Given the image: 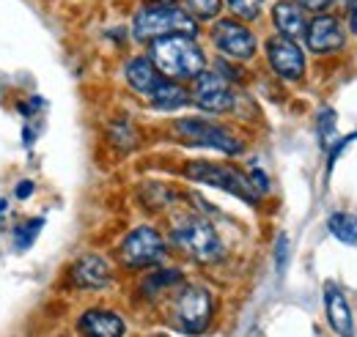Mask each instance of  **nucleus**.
<instances>
[{
	"instance_id": "obj_1",
	"label": "nucleus",
	"mask_w": 357,
	"mask_h": 337,
	"mask_svg": "<svg viewBox=\"0 0 357 337\" xmlns=\"http://www.w3.org/2000/svg\"><path fill=\"white\" fill-rule=\"evenodd\" d=\"M149 58L154 66L176 83H192L201 72H206V52L195 42V36H165L149 44Z\"/></svg>"
},
{
	"instance_id": "obj_2",
	"label": "nucleus",
	"mask_w": 357,
	"mask_h": 337,
	"mask_svg": "<svg viewBox=\"0 0 357 337\" xmlns=\"http://www.w3.org/2000/svg\"><path fill=\"white\" fill-rule=\"evenodd\" d=\"M130 33L137 44H151L165 36H198V22L176 3H143L135 11Z\"/></svg>"
},
{
	"instance_id": "obj_3",
	"label": "nucleus",
	"mask_w": 357,
	"mask_h": 337,
	"mask_svg": "<svg viewBox=\"0 0 357 337\" xmlns=\"http://www.w3.org/2000/svg\"><path fill=\"white\" fill-rule=\"evenodd\" d=\"M181 255H187L195 263H220L225 258V244L218 233V228L198 214H184L171 225V239H168Z\"/></svg>"
},
{
	"instance_id": "obj_4",
	"label": "nucleus",
	"mask_w": 357,
	"mask_h": 337,
	"mask_svg": "<svg viewBox=\"0 0 357 337\" xmlns=\"http://www.w3.org/2000/svg\"><path fill=\"white\" fill-rule=\"evenodd\" d=\"M215 318V296L206 285L181 283L168 301V321L176 332L204 335Z\"/></svg>"
},
{
	"instance_id": "obj_5",
	"label": "nucleus",
	"mask_w": 357,
	"mask_h": 337,
	"mask_svg": "<svg viewBox=\"0 0 357 337\" xmlns=\"http://www.w3.org/2000/svg\"><path fill=\"white\" fill-rule=\"evenodd\" d=\"M184 175H187L190 181H198V184L223 189L228 195L245 201L248 206H259V203H261V195H259L256 187L250 184V175H245L242 170L231 168V165H223V162H206V159L187 162V165H184Z\"/></svg>"
},
{
	"instance_id": "obj_6",
	"label": "nucleus",
	"mask_w": 357,
	"mask_h": 337,
	"mask_svg": "<svg viewBox=\"0 0 357 337\" xmlns=\"http://www.w3.org/2000/svg\"><path fill=\"white\" fill-rule=\"evenodd\" d=\"M116 255H119V263L130 272L154 269L168 255V239L151 225H137L119 242Z\"/></svg>"
},
{
	"instance_id": "obj_7",
	"label": "nucleus",
	"mask_w": 357,
	"mask_h": 337,
	"mask_svg": "<svg viewBox=\"0 0 357 337\" xmlns=\"http://www.w3.org/2000/svg\"><path fill=\"white\" fill-rule=\"evenodd\" d=\"M171 129L184 143H192L201 148H215V151L228 154V157H236L245 151V143L231 129L220 127L215 121H206V118H176Z\"/></svg>"
},
{
	"instance_id": "obj_8",
	"label": "nucleus",
	"mask_w": 357,
	"mask_h": 337,
	"mask_svg": "<svg viewBox=\"0 0 357 337\" xmlns=\"http://www.w3.org/2000/svg\"><path fill=\"white\" fill-rule=\"evenodd\" d=\"M209 42L228 61H250L259 52L256 33L236 17H218L209 28Z\"/></svg>"
},
{
	"instance_id": "obj_9",
	"label": "nucleus",
	"mask_w": 357,
	"mask_h": 337,
	"mask_svg": "<svg viewBox=\"0 0 357 337\" xmlns=\"http://www.w3.org/2000/svg\"><path fill=\"white\" fill-rule=\"evenodd\" d=\"M190 104H195L204 113H215V116L231 113L236 104L234 85L218 69H206L190 83Z\"/></svg>"
},
{
	"instance_id": "obj_10",
	"label": "nucleus",
	"mask_w": 357,
	"mask_h": 337,
	"mask_svg": "<svg viewBox=\"0 0 357 337\" xmlns=\"http://www.w3.org/2000/svg\"><path fill=\"white\" fill-rule=\"evenodd\" d=\"M264 55L275 77H280L283 83H300L305 77L308 61H305V49L300 42L286 39V36H269L264 42Z\"/></svg>"
},
{
	"instance_id": "obj_11",
	"label": "nucleus",
	"mask_w": 357,
	"mask_h": 337,
	"mask_svg": "<svg viewBox=\"0 0 357 337\" xmlns=\"http://www.w3.org/2000/svg\"><path fill=\"white\" fill-rule=\"evenodd\" d=\"M305 47L319 58L341 55L347 49V25L341 22V17L330 11L313 14L308 19V31H305Z\"/></svg>"
},
{
	"instance_id": "obj_12",
	"label": "nucleus",
	"mask_w": 357,
	"mask_h": 337,
	"mask_svg": "<svg viewBox=\"0 0 357 337\" xmlns=\"http://www.w3.org/2000/svg\"><path fill=\"white\" fill-rule=\"evenodd\" d=\"M69 280L77 291H105L113 283V266L105 255L89 253L72 263Z\"/></svg>"
},
{
	"instance_id": "obj_13",
	"label": "nucleus",
	"mask_w": 357,
	"mask_h": 337,
	"mask_svg": "<svg viewBox=\"0 0 357 337\" xmlns=\"http://www.w3.org/2000/svg\"><path fill=\"white\" fill-rule=\"evenodd\" d=\"M272 25H275V33L278 36H286V39H305V31H308V11L294 3V0H275L272 3Z\"/></svg>"
},
{
	"instance_id": "obj_14",
	"label": "nucleus",
	"mask_w": 357,
	"mask_h": 337,
	"mask_svg": "<svg viewBox=\"0 0 357 337\" xmlns=\"http://www.w3.org/2000/svg\"><path fill=\"white\" fill-rule=\"evenodd\" d=\"M77 332L80 337H124L127 324L119 313L107 307H91L77 318Z\"/></svg>"
},
{
	"instance_id": "obj_15",
	"label": "nucleus",
	"mask_w": 357,
	"mask_h": 337,
	"mask_svg": "<svg viewBox=\"0 0 357 337\" xmlns=\"http://www.w3.org/2000/svg\"><path fill=\"white\" fill-rule=\"evenodd\" d=\"M324 313H327V324L338 337H355V315H352V304L347 294L327 283L324 285Z\"/></svg>"
},
{
	"instance_id": "obj_16",
	"label": "nucleus",
	"mask_w": 357,
	"mask_h": 337,
	"mask_svg": "<svg viewBox=\"0 0 357 337\" xmlns=\"http://www.w3.org/2000/svg\"><path fill=\"white\" fill-rule=\"evenodd\" d=\"M124 80L132 88L137 96L149 99L160 85L165 80V75L154 66V61L149 55H135L124 63Z\"/></svg>"
},
{
	"instance_id": "obj_17",
	"label": "nucleus",
	"mask_w": 357,
	"mask_h": 337,
	"mask_svg": "<svg viewBox=\"0 0 357 337\" xmlns=\"http://www.w3.org/2000/svg\"><path fill=\"white\" fill-rule=\"evenodd\" d=\"M181 283H184V272L181 269H176V266H154L140 280L137 291L146 299H157V296L168 294V291H176Z\"/></svg>"
},
{
	"instance_id": "obj_18",
	"label": "nucleus",
	"mask_w": 357,
	"mask_h": 337,
	"mask_svg": "<svg viewBox=\"0 0 357 337\" xmlns=\"http://www.w3.org/2000/svg\"><path fill=\"white\" fill-rule=\"evenodd\" d=\"M154 110H160V113H174V110H181V107H187L190 104V88H184L181 83L176 80H162V85L146 99Z\"/></svg>"
},
{
	"instance_id": "obj_19",
	"label": "nucleus",
	"mask_w": 357,
	"mask_h": 337,
	"mask_svg": "<svg viewBox=\"0 0 357 337\" xmlns=\"http://www.w3.org/2000/svg\"><path fill=\"white\" fill-rule=\"evenodd\" d=\"M327 230L347 247H357V217L349 211H335L327 219Z\"/></svg>"
},
{
	"instance_id": "obj_20",
	"label": "nucleus",
	"mask_w": 357,
	"mask_h": 337,
	"mask_svg": "<svg viewBox=\"0 0 357 337\" xmlns=\"http://www.w3.org/2000/svg\"><path fill=\"white\" fill-rule=\"evenodd\" d=\"M225 0H181V8L195 19V22H215L223 11Z\"/></svg>"
},
{
	"instance_id": "obj_21",
	"label": "nucleus",
	"mask_w": 357,
	"mask_h": 337,
	"mask_svg": "<svg viewBox=\"0 0 357 337\" xmlns=\"http://www.w3.org/2000/svg\"><path fill=\"white\" fill-rule=\"evenodd\" d=\"M107 137H110V143H113L119 151H132L135 146H137V140H140L137 127H135L130 118H119V121L110 127Z\"/></svg>"
},
{
	"instance_id": "obj_22",
	"label": "nucleus",
	"mask_w": 357,
	"mask_h": 337,
	"mask_svg": "<svg viewBox=\"0 0 357 337\" xmlns=\"http://www.w3.org/2000/svg\"><path fill=\"white\" fill-rule=\"evenodd\" d=\"M225 6H228V11H231L236 19H242V22H256V19L264 14L267 0H225Z\"/></svg>"
},
{
	"instance_id": "obj_23",
	"label": "nucleus",
	"mask_w": 357,
	"mask_h": 337,
	"mask_svg": "<svg viewBox=\"0 0 357 337\" xmlns=\"http://www.w3.org/2000/svg\"><path fill=\"white\" fill-rule=\"evenodd\" d=\"M335 127H338L335 110L324 107V110L319 113V118H316V137H319V146H321V148H324V146H333V140H335Z\"/></svg>"
},
{
	"instance_id": "obj_24",
	"label": "nucleus",
	"mask_w": 357,
	"mask_h": 337,
	"mask_svg": "<svg viewBox=\"0 0 357 337\" xmlns=\"http://www.w3.org/2000/svg\"><path fill=\"white\" fill-rule=\"evenodd\" d=\"M42 228H45V219H42V217L22 222V225L14 230V244H17V250H28V247L36 242V236H39Z\"/></svg>"
},
{
	"instance_id": "obj_25",
	"label": "nucleus",
	"mask_w": 357,
	"mask_h": 337,
	"mask_svg": "<svg viewBox=\"0 0 357 337\" xmlns=\"http://www.w3.org/2000/svg\"><path fill=\"white\" fill-rule=\"evenodd\" d=\"M286 266H289V236L280 233L275 239V269H278V274H283Z\"/></svg>"
},
{
	"instance_id": "obj_26",
	"label": "nucleus",
	"mask_w": 357,
	"mask_h": 337,
	"mask_svg": "<svg viewBox=\"0 0 357 337\" xmlns=\"http://www.w3.org/2000/svg\"><path fill=\"white\" fill-rule=\"evenodd\" d=\"M294 3H300L308 14H324V11H330V6L335 0H294Z\"/></svg>"
},
{
	"instance_id": "obj_27",
	"label": "nucleus",
	"mask_w": 357,
	"mask_h": 337,
	"mask_svg": "<svg viewBox=\"0 0 357 337\" xmlns=\"http://www.w3.org/2000/svg\"><path fill=\"white\" fill-rule=\"evenodd\" d=\"M250 184L256 187V192H259V195H267V192H269L267 173H264L261 168H253V170H250Z\"/></svg>"
},
{
	"instance_id": "obj_28",
	"label": "nucleus",
	"mask_w": 357,
	"mask_h": 337,
	"mask_svg": "<svg viewBox=\"0 0 357 337\" xmlns=\"http://www.w3.org/2000/svg\"><path fill=\"white\" fill-rule=\"evenodd\" d=\"M355 140H357V132H352L349 137H344V140H338V143L333 146V151H330V168L338 162V157H341V154L349 148V143H355Z\"/></svg>"
},
{
	"instance_id": "obj_29",
	"label": "nucleus",
	"mask_w": 357,
	"mask_h": 337,
	"mask_svg": "<svg viewBox=\"0 0 357 337\" xmlns=\"http://www.w3.org/2000/svg\"><path fill=\"white\" fill-rule=\"evenodd\" d=\"M347 31L357 36V0H347Z\"/></svg>"
},
{
	"instance_id": "obj_30",
	"label": "nucleus",
	"mask_w": 357,
	"mask_h": 337,
	"mask_svg": "<svg viewBox=\"0 0 357 337\" xmlns=\"http://www.w3.org/2000/svg\"><path fill=\"white\" fill-rule=\"evenodd\" d=\"M28 195H33V184H31V181H22V184H17V198L22 201V198H28Z\"/></svg>"
},
{
	"instance_id": "obj_31",
	"label": "nucleus",
	"mask_w": 357,
	"mask_h": 337,
	"mask_svg": "<svg viewBox=\"0 0 357 337\" xmlns=\"http://www.w3.org/2000/svg\"><path fill=\"white\" fill-rule=\"evenodd\" d=\"M146 3H178V0H146Z\"/></svg>"
},
{
	"instance_id": "obj_32",
	"label": "nucleus",
	"mask_w": 357,
	"mask_h": 337,
	"mask_svg": "<svg viewBox=\"0 0 357 337\" xmlns=\"http://www.w3.org/2000/svg\"><path fill=\"white\" fill-rule=\"evenodd\" d=\"M6 206H8V203H6V201H0V214H3V211H6Z\"/></svg>"
}]
</instances>
